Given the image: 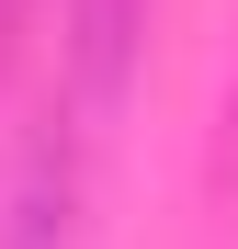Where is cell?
Wrapping results in <instances>:
<instances>
[{
	"instance_id": "6da1fadb",
	"label": "cell",
	"mask_w": 238,
	"mask_h": 249,
	"mask_svg": "<svg viewBox=\"0 0 238 249\" xmlns=\"http://www.w3.org/2000/svg\"><path fill=\"white\" fill-rule=\"evenodd\" d=\"M91 227V113H46L12 159V193H0V249H79Z\"/></svg>"
},
{
	"instance_id": "7a4b0ae2",
	"label": "cell",
	"mask_w": 238,
	"mask_h": 249,
	"mask_svg": "<svg viewBox=\"0 0 238 249\" xmlns=\"http://www.w3.org/2000/svg\"><path fill=\"white\" fill-rule=\"evenodd\" d=\"M136 34H147V0H68V102L102 113L136 68Z\"/></svg>"
}]
</instances>
